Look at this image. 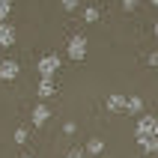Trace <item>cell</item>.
Listing matches in <instances>:
<instances>
[{
    "instance_id": "obj_1",
    "label": "cell",
    "mask_w": 158,
    "mask_h": 158,
    "mask_svg": "<svg viewBox=\"0 0 158 158\" xmlns=\"http://www.w3.org/2000/svg\"><path fill=\"white\" fill-rule=\"evenodd\" d=\"M66 54H69V60L81 63L84 57H87V36H84V33L69 36V42H66Z\"/></svg>"
},
{
    "instance_id": "obj_2",
    "label": "cell",
    "mask_w": 158,
    "mask_h": 158,
    "mask_svg": "<svg viewBox=\"0 0 158 158\" xmlns=\"http://www.w3.org/2000/svg\"><path fill=\"white\" fill-rule=\"evenodd\" d=\"M134 137H158V116H152V114L137 116V128H134Z\"/></svg>"
},
{
    "instance_id": "obj_3",
    "label": "cell",
    "mask_w": 158,
    "mask_h": 158,
    "mask_svg": "<svg viewBox=\"0 0 158 158\" xmlns=\"http://www.w3.org/2000/svg\"><path fill=\"white\" fill-rule=\"evenodd\" d=\"M60 66H63V60L57 57V54H45L42 60L36 63L39 75H42V78H51V81H54V75H57V69H60Z\"/></svg>"
},
{
    "instance_id": "obj_4",
    "label": "cell",
    "mask_w": 158,
    "mask_h": 158,
    "mask_svg": "<svg viewBox=\"0 0 158 158\" xmlns=\"http://www.w3.org/2000/svg\"><path fill=\"white\" fill-rule=\"evenodd\" d=\"M125 102H128V96H123V93H110V96L105 98V107L110 110V114H123Z\"/></svg>"
},
{
    "instance_id": "obj_5",
    "label": "cell",
    "mask_w": 158,
    "mask_h": 158,
    "mask_svg": "<svg viewBox=\"0 0 158 158\" xmlns=\"http://www.w3.org/2000/svg\"><path fill=\"white\" fill-rule=\"evenodd\" d=\"M48 119H51V107L45 105V102H39V105L33 107V125H36V128H42Z\"/></svg>"
},
{
    "instance_id": "obj_6",
    "label": "cell",
    "mask_w": 158,
    "mask_h": 158,
    "mask_svg": "<svg viewBox=\"0 0 158 158\" xmlns=\"http://www.w3.org/2000/svg\"><path fill=\"white\" fill-rule=\"evenodd\" d=\"M15 27H12V24H9V21H6V24H0V48H12V45H15Z\"/></svg>"
},
{
    "instance_id": "obj_7",
    "label": "cell",
    "mask_w": 158,
    "mask_h": 158,
    "mask_svg": "<svg viewBox=\"0 0 158 158\" xmlns=\"http://www.w3.org/2000/svg\"><path fill=\"white\" fill-rule=\"evenodd\" d=\"M18 63L15 60H3V66H0V81H15L18 78Z\"/></svg>"
},
{
    "instance_id": "obj_8",
    "label": "cell",
    "mask_w": 158,
    "mask_h": 158,
    "mask_svg": "<svg viewBox=\"0 0 158 158\" xmlns=\"http://www.w3.org/2000/svg\"><path fill=\"white\" fill-rule=\"evenodd\" d=\"M36 93H39V98H51V96H57V84L51 78H42L39 87H36Z\"/></svg>"
},
{
    "instance_id": "obj_9",
    "label": "cell",
    "mask_w": 158,
    "mask_h": 158,
    "mask_svg": "<svg viewBox=\"0 0 158 158\" xmlns=\"http://www.w3.org/2000/svg\"><path fill=\"white\" fill-rule=\"evenodd\" d=\"M125 114L143 116V98H140V96H128V102H125Z\"/></svg>"
},
{
    "instance_id": "obj_10",
    "label": "cell",
    "mask_w": 158,
    "mask_h": 158,
    "mask_svg": "<svg viewBox=\"0 0 158 158\" xmlns=\"http://www.w3.org/2000/svg\"><path fill=\"white\" fill-rule=\"evenodd\" d=\"M84 152H87V155H102V152H105V140H102V137H89Z\"/></svg>"
},
{
    "instance_id": "obj_11",
    "label": "cell",
    "mask_w": 158,
    "mask_h": 158,
    "mask_svg": "<svg viewBox=\"0 0 158 158\" xmlns=\"http://www.w3.org/2000/svg\"><path fill=\"white\" fill-rule=\"evenodd\" d=\"M137 146H140L146 155H155L158 152V137H137Z\"/></svg>"
},
{
    "instance_id": "obj_12",
    "label": "cell",
    "mask_w": 158,
    "mask_h": 158,
    "mask_svg": "<svg viewBox=\"0 0 158 158\" xmlns=\"http://www.w3.org/2000/svg\"><path fill=\"white\" fill-rule=\"evenodd\" d=\"M84 21H87V24H96L98 21V6H87L84 9Z\"/></svg>"
},
{
    "instance_id": "obj_13",
    "label": "cell",
    "mask_w": 158,
    "mask_h": 158,
    "mask_svg": "<svg viewBox=\"0 0 158 158\" xmlns=\"http://www.w3.org/2000/svg\"><path fill=\"white\" fill-rule=\"evenodd\" d=\"M9 12H12V3H9V0H0V24H6Z\"/></svg>"
},
{
    "instance_id": "obj_14",
    "label": "cell",
    "mask_w": 158,
    "mask_h": 158,
    "mask_svg": "<svg viewBox=\"0 0 158 158\" xmlns=\"http://www.w3.org/2000/svg\"><path fill=\"white\" fill-rule=\"evenodd\" d=\"M27 137H30L27 128H15V143H27Z\"/></svg>"
},
{
    "instance_id": "obj_15",
    "label": "cell",
    "mask_w": 158,
    "mask_h": 158,
    "mask_svg": "<svg viewBox=\"0 0 158 158\" xmlns=\"http://www.w3.org/2000/svg\"><path fill=\"white\" fill-rule=\"evenodd\" d=\"M84 155H87V152L81 149V146H72V149L66 152V158H84Z\"/></svg>"
},
{
    "instance_id": "obj_16",
    "label": "cell",
    "mask_w": 158,
    "mask_h": 158,
    "mask_svg": "<svg viewBox=\"0 0 158 158\" xmlns=\"http://www.w3.org/2000/svg\"><path fill=\"white\" fill-rule=\"evenodd\" d=\"M140 6V3H137V0H123V9L125 12H134V9Z\"/></svg>"
},
{
    "instance_id": "obj_17",
    "label": "cell",
    "mask_w": 158,
    "mask_h": 158,
    "mask_svg": "<svg viewBox=\"0 0 158 158\" xmlns=\"http://www.w3.org/2000/svg\"><path fill=\"white\" fill-rule=\"evenodd\" d=\"M63 9H66V12H75V9H78V0H63Z\"/></svg>"
},
{
    "instance_id": "obj_18",
    "label": "cell",
    "mask_w": 158,
    "mask_h": 158,
    "mask_svg": "<svg viewBox=\"0 0 158 158\" xmlns=\"http://www.w3.org/2000/svg\"><path fill=\"white\" fill-rule=\"evenodd\" d=\"M63 131H66V134H75V131H78V125L69 119V123H63Z\"/></svg>"
},
{
    "instance_id": "obj_19",
    "label": "cell",
    "mask_w": 158,
    "mask_h": 158,
    "mask_svg": "<svg viewBox=\"0 0 158 158\" xmlns=\"http://www.w3.org/2000/svg\"><path fill=\"white\" fill-rule=\"evenodd\" d=\"M146 63H149V66H158V51H152V54H149V60H146Z\"/></svg>"
},
{
    "instance_id": "obj_20",
    "label": "cell",
    "mask_w": 158,
    "mask_h": 158,
    "mask_svg": "<svg viewBox=\"0 0 158 158\" xmlns=\"http://www.w3.org/2000/svg\"><path fill=\"white\" fill-rule=\"evenodd\" d=\"M152 33H155V36H158V21H155V27H152Z\"/></svg>"
},
{
    "instance_id": "obj_21",
    "label": "cell",
    "mask_w": 158,
    "mask_h": 158,
    "mask_svg": "<svg viewBox=\"0 0 158 158\" xmlns=\"http://www.w3.org/2000/svg\"><path fill=\"white\" fill-rule=\"evenodd\" d=\"M24 158H36V155H24Z\"/></svg>"
},
{
    "instance_id": "obj_22",
    "label": "cell",
    "mask_w": 158,
    "mask_h": 158,
    "mask_svg": "<svg viewBox=\"0 0 158 158\" xmlns=\"http://www.w3.org/2000/svg\"><path fill=\"white\" fill-rule=\"evenodd\" d=\"M0 66H3V57H0Z\"/></svg>"
},
{
    "instance_id": "obj_23",
    "label": "cell",
    "mask_w": 158,
    "mask_h": 158,
    "mask_svg": "<svg viewBox=\"0 0 158 158\" xmlns=\"http://www.w3.org/2000/svg\"><path fill=\"white\" fill-rule=\"evenodd\" d=\"M143 158H146V155H143Z\"/></svg>"
}]
</instances>
